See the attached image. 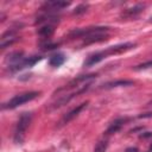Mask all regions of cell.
Returning a JSON list of instances; mask_svg holds the SVG:
<instances>
[{
	"mask_svg": "<svg viewBox=\"0 0 152 152\" xmlns=\"http://www.w3.org/2000/svg\"><path fill=\"white\" fill-rule=\"evenodd\" d=\"M39 91H27V93H21V94H18L15 96H13L11 100H8L7 102H5L2 104V109H14L28 101H32L34 100L36 97L39 96Z\"/></svg>",
	"mask_w": 152,
	"mask_h": 152,
	"instance_id": "cell-1",
	"label": "cell"
},
{
	"mask_svg": "<svg viewBox=\"0 0 152 152\" xmlns=\"http://www.w3.org/2000/svg\"><path fill=\"white\" fill-rule=\"evenodd\" d=\"M108 30H109V27H107V26H93V27H84V28H75L71 32H69L68 37L70 39H76V38L86 39L88 37H91L95 34L106 33V32H108Z\"/></svg>",
	"mask_w": 152,
	"mask_h": 152,
	"instance_id": "cell-2",
	"label": "cell"
},
{
	"mask_svg": "<svg viewBox=\"0 0 152 152\" xmlns=\"http://www.w3.org/2000/svg\"><path fill=\"white\" fill-rule=\"evenodd\" d=\"M31 120H32V113H28V112H25L19 116V120L14 129V141L17 144H21L24 141L25 132L30 126Z\"/></svg>",
	"mask_w": 152,
	"mask_h": 152,
	"instance_id": "cell-3",
	"label": "cell"
},
{
	"mask_svg": "<svg viewBox=\"0 0 152 152\" xmlns=\"http://www.w3.org/2000/svg\"><path fill=\"white\" fill-rule=\"evenodd\" d=\"M89 87H90V83H88L87 86H83V87H78L77 88V90L76 91H72V93H70V94H65V95H63L62 97H59L56 102H53L50 107H49V110H53V109H57V108H61V107H63L64 104H66V103H69L70 101H71V99H74L75 96H77V95H80V94H82V93H84V91H87L88 89H89Z\"/></svg>",
	"mask_w": 152,
	"mask_h": 152,
	"instance_id": "cell-4",
	"label": "cell"
},
{
	"mask_svg": "<svg viewBox=\"0 0 152 152\" xmlns=\"http://www.w3.org/2000/svg\"><path fill=\"white\" fill-rule=\"evenodd\" d=\"M68 6H69V2H66V1H46L39 8V12H46V13L57 14V12H59L62 8L68 7Z\"/></svg>",
	"mask_w": 152,
	"mask_h": 152,
	"instance_id": "cell-5",
	"label": "cell"
},
{
	"mask_svg": "<svg viewBox=\"0 0 152 152\" xmlns=\"http://www.w3.org/2000/svg\"><path fill=\"white\" fill-rule=\"evenodd\" d=\"M135 43H124V44H119V45H115V46H110L108 48L107 50H104L106 55H116V53H122V52H126L131 49H134L135 48Z\"/></svg>",
	"mask_w": 152,
	"mask_h": 152,
	"instance_id": "cell-6",
	"label": "cell"
},
{
	"mask_svg": "<svg viewBox=\"0 0 152 152\" xmlns=\"http://www.w3.org/2000/svg\"><path fill=\"white\" fill-rule=\"evenodd\" d=\"M94 77H96V74H88V75L77 76L76 78H74L72 81H70L68 84H65L63 88L58 89L57 91H61V90H69V89H71V88H74V87L78 88V87H80V86H78L80 83H82V82H84V81H88V80H90V78H94Z\"/></svg>",
	"mask_w": 152,
	"mask_h": 152,
	"instance_id": "cell-7",
	"label": "cell"
},
{
	"mask_svg": "<svg viewBox=\"0 0 152 152\" xmlns=\"http://www.w3.org/2000/svg\"><path fill=\"white\" fill-rule=\"evenodd\" d=\"M87 104H88V101H86V102H82L81 104H78V106H76L72 110H70L69 113H66L64 116H63V119H62V121H61V126H63V125H65V124H68L69 121H71L74 118H76L81 112H82V109L83 108H86L87 107Z\"/></svg>",
	"mask_w": 152,
	"mask_h": 152,
	"instance_id": "cell-8",
	"label": "cell"
},
{
	"mask_svg": "<svg viewBox=\"0 0 152 152\" xmlns=\"http://www.w3.org/2000/svg\"><path fill=\"white\" fill-rule=\"evenodd\" d=\"M106 57H107V55H106V52H104V51L95 52V53H93V55H90V56H88V57H87V59H86V61H84V63H83V66H84V68L93 66V65L97 64L99 62H101L102 59H104Z\"/></svg>",
	"mask_w": 152,
	"mask_h": 152,
	"instance_id": "cell-9",
	"label": "cell"
},
{
	"mask_svg": "<svg viewBox=\"0 0 152 152\" xmlns=\"http://www.w3.org/2000/svg\"><path fill=\"white\" fill-rule=\"evenodd\" d=\"M128 120H129V118H118V119H115V120L109 125V127L107 128L106 134H107V135H109V134L116 133L118 131H120V129H121V127H122V126H124Z\"/></svg>",
	"mask_w": 152,
	"mask_h": 152,
	"instance_id": "cell-10",
	"label": "cell"
},
{
	"mask_svg": "<svg viewBox=\"0 0 152 152\" xmlns=\"http://www.w3.org/2000/svg\"><path fill=\"white\" fill-rule=\"evenodd\" d=\"M133 83L134 82L131 80H118V81H112L106 84H102L101 88L110 89V88H115V87H128V86H133Z\"/></svg>",
	"mask_w": 152,
	"mask_h": 152,
	"instance_id": "cell-11",
	"label": "cell"
},
{
	"mask_svg": "<svg viewBox=\"0 0 152 152\" xmlns=\"http://www.w3.org/2000/svg\"><path fill=\"white\" fill-rule=\"evenodd\" d=\"M64 62H65V55L62 53V52L53 53V55L50 56V58H49V63H50V65L53 66V68H58V66H61Z\"/></svg>",
	"mask_w": 152,
	"mask_h": 152,
	"instance_id": "cell-12",
	"label": "cell"
},
{
	"mask_svg": "<svg viewBox=\"0 0 152 152\" xmlns=\"http://www.w3.org/2000/svg\"><path fill=\"white\" fill-rule=\"evenodd\" d=\"M144 8H145V5H144V4H138V5H135L134 7H131V8L126 10V11L122 13V17H124V18H132V17H135V15H138L139 13H141V12L144 11Z\"/></svg>",
	"mask_w": 152,
	"mask_h": 152,
	"instance_id": "cell-13",
	"label": "cell"
},
{
	"mask_svg": "<svg viewBox=\"0 0 152 152\" xmlns=\"http://www.w3.org/2000/svg\"><path fill=\"white\" fill-rule=\"evenodd\" d=\"M53 32H55V25H53V24L42 25V26L37 30V33H38L42 38H49Z\"/></svg>",
	"mask_w": 152,
	"mask_h": 152,
	"instance_id": "cell-14",
	"label": "cell"
},
{
	"mask_svg": "<svg viewBox=\"0 0 152 152\" xmlns=\"http://www.w3.org/2000/svg\"><path fill=\"white\" fill-rule=\"evenodd\" d=\"M107 147H108V141L107 140H100L96 144V146L94 148V152H106Z\"/></svg>",
	"mask_w": 152,
	"mask_h": 152,
	"instance_id": "cell-15",
	"label": "cell"
},
{
	"mask_svg": "<svg viewBox=\"0 0 152 152\" xmlns=\"http://www.w3.org/2000/svg\"><path fill=\"white\" fill-rule=\"evenodd\" d=\"M59 43H50V42H45V43H42L40 44V48L43 50H53L56 48H58Z\"/></svg>",
	"mask_w": 152,
	"mask_h": 152,
	"instance_id": "cell-16",
	"label": "cell"
},
{
	"mask_svg": "<svg viewBox=\"0 0 152 152\" xmlns=\"http://www.w3.org/2000/svg\"><path fill=\"white\" fill-rule=\"evenodd\" d=\"M87 8H88V5H86V4H81V5H78V6L74 10V14H81V13H84V12L87 11Z\"/></svg>",
	"mask_w": 152,
	"mask_h": 152,
	"instance_id": "cell-17",
	"label": "cell"
},
{
	"mask_svg": "<svg viewBox=\"0 0 152 152\" xmlns=\"http://www.w3.org/2000/svg\"><path fill=\"white\" fill-rule=\"evenodd\" d=\"M151 66H152V61H147L145 63H141V64L134 66V69L135 70H141V69H147V68H151Z\"/></svg>",
	"mask_w": 152,
	"mask_h": 152,
	"instance_id": "cell-18",
	"label": "cell"
},
{
	"mask_svg": "<svg viewBox=\"0 0 152 152\" xmlns=\"http://www.w3.org/2000/svg\"><path fill=\"white\" fill-rule=\"evenodd\" d=\"M139 137L140 138H150V137H152V132H145V133L140 134Z\"/></svg>",
	"mask_w": 152,
	"mask_h": 152,
	"instance_id": "cell-19",
	"label": "cell"
},
{
	"mask_svg": "<svg viewBox=\"0 0 152 152\" xmlns=\"http://www.w3.org/2000/svg\"><path fill=\"white\" fill-rule=\"evenodd\" d=\"M126 152H138V148L137 147H129L126 150Z\"/></svg>",
	"mask_w": 152,
	"mask_h": 152,
	"instance_id": "cell-20",
	"label": "cell"
},
{
	"mask_svg": "<svg viewBox=\"0 0 152 152\" xmlns=\"http://www.w3.org/2000/svg\"><path fill=\"white\" fill-rule=\"evenodd\" d=\"M148 116H152V113H146L144 115H139V118H148Z\"/></svg>",
	"mask_w": 152,
	"mask_h": 152,
	"instance_id": "cell-21",
	"label": "cell"
},
{
	"mask_svg": "<svg viewBox=\"0 0 152 152\" xmlns=\"http://www.w3.org/2000/svg\"><path fill=\"white\" fill-rule=\"evenodd\" d=\"M148 152H152V145L150 146V150H148Z\"/></svg>",
	"mask_w": 152,
	"mask_h": 152,
	"instance_id": "cell-22",
	"label": "cell"
},
{
	"mask_svg": "<svg viewBox=\"0 0 152 152\" xmlns=\"http://www.w3.org/2000/svg\"><path fill=\"white\" fill-rule=\"evenodd\" d=\"M150 103H151V104H152V101H151V102H150Z\"/></svg>",
	"mask_w": 152,
	"mask_h": 152,
	"instance_id": "cell-23",
	"label": "cell"
}]
</instances>
